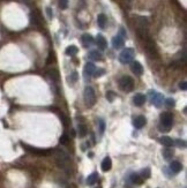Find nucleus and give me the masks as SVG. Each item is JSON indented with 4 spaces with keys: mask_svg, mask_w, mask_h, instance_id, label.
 Instances as JSON below:
<instances>
[{
    "mask_svg": "<svg viewBox=\"0 0 187 188\" xmlns=\"http://www.w3.org/2000/svg\"><path fill=\"white\" fill-rule=\"evenodd\" d=\"M172 124H173V114L170 113V112H164L161 115V127H160V131L169 132L171 129Z\"/></svg>",
    "mask_w": 187,
    "mask_h": 188,
    "instance_id": "1",
    "label": "nucleus"
},
{
    "mask_svg": "<svg viewBox=\"0 0 187 188\" xmlns=\"http://www.w3.org/2000/svg\"><path fill=\"white\" fill-rule=\"evenodd\" d=\"M83 98H84V104L88 107H91L96 104V94H95V90L93 87H87L84 89Z\"/></svg>",
    "mask_w": 187,
    "mask_h": 188,
    "instance_id": "2",
    "label": "nucleus"
},
{
    "mask_svg": "<svg viewBox=\"0 0 187 188\" xmlns=\"http://www.w3.org/2000/svg\"><path fill=\"white\" fill-rule=\"evenodd\" d=\"M134 57H135L134 50H133L132 47H127V49H125L124 51L120 53L119 60L121 63H124V65H128V63H130L133 60H134Z\"/></svg>",
    "mask_w": 187,
    "mask_h": 188,
    "instance_id": "3",
    "label": "nucleus"
},
{
    "mask_svg": "<svg viewBox=\"0 0 187 188\" xmlns=\"http://www.w3.org/2000/svg\"><path fill=\"white\" fill-rule=\"evenodd\" d=\"M119 87L121 90L126 92H130L134 88V81L130 76H123L119 81Z\"/></svg>",
    "mask_w": 187,
    "mask_h": 188,
    "instance_id": "4",
    "label": "nucleus"
},
{
    "mask_svg": "<svg viewBox=\"0 0 187 188\" xmlns=\"http://www.w3.org/2000/svg\"><path fill=\"white\" fill-rule=\"evenodd\" d=\"M22 146H23V149H26L27 151H29L30 154H34V155H37V156H47L52 152L51 149H38V148L27 146V144H23V143H22Z\"/></svg>",
    "mask_w": 187,
    "mask_h": 188,
    "instance_id": "5",
    "label": "nucleus"
},
{
    "mask_svg": "<svg viewBox=\"0 0 187 188\" xmlns=\"http://www.w3.org/2000/svg\"><path fill=\"white\" fill-rule=\"evenodd\" d=\"M56 159H57L58 165L62 168H66L68 164H69V157L65 151H61V150H58L57 154H56Z\"/></svg>",
    "mask_w": 187,
    "mask_h": 188,
    "instance_id": "6",
    "label": "nucleus"
},
{
    "mask_svg": "<svg viewBox=\"0 0 187 188\" xmlns=\"http://www.w3.org/2000/svg\"><path fill=\"white\" fill-rule=\"evenodd\" d=\"M151 104H154L157 107H161L163 102H164V97L163 95L158 94V92H151Z\"/></svg>",
    "mask_w": 187,
    "mask_h": 188,
    "instance_id": "7",
    "label": "nucleus"
},
{
    "mask_svg": "<svg viewBox=\"0 0 187 188\" xmlns=\"http://www.w3.org/2000/svg\"><path fill=\"white\" fill-rule=\"evenodd\" d=\"M95 69H96V66H95L93 63H86V66H84V69H83L84 76L87 78H90L94 75Z\"/></svg>",
    "mask_w": 187,
    "mask_h": 188,
    "instance_id": "8",
    "label": "nucleus"
},
{
    "mask_svg": "<svg viewBox=\"0 0 187 188\" xmlns=\"http://www.w3.org/2000/svg\"><path fill=\"white\" fill-rule=\"evenodd\" d=\"M145 122H147V119H145L143 115H138L134 120H133V126H134L136 129H141L145 125Z\"/></svg>",
    "mask_w": 187,
    "mask_h": 188,
    "instance_id": "9",
    "label": "nucleus"
},
{
    "mask_svg": "<svg viewBox=\"0 0 187 188\" xmlns=\"http://www.w3.org/2000/svg\"><path fill=\"white\" fill-rule=\"evenodd\" d=\"M132 70H133V73L135 75H138V76H141L142 74H143V66L141 65L139 61H133L132 63Z\"/></svg>",
    "mask_w": 187,
    "mask_h": 188,
    "instance_id": "10",
    "label": "nucleus"
},
{
    "mask_svg": "<svg viewBox=\"0 0 187 188\" xmlns=\"http://www.w3.org/2000/svg\"><path fill=\"white\" fill-rule=\"evenodd\" d=\"M125 44V41H124V37H121L120 35H117L116 37H113V39H112V45H113L114 49H121V47L124 46Z\"/></svg>",
    "mask_w": 187,
    "mask_h": 188,
    "instance_id": "11",
    "label": "nucleus"
},
{
    "mask_svg": "<svg viewBox=\"0 0 187 188\" xmlns=\"http://www.w3.org/2000/svg\"><path fill=\"white\" fill-rule=\"evenodd\" d=\"M81 41L83 43V46L84 47H89L90 45L94 44V37L89 34H83L82 37H81Z\"/></svg>",
    "mask_w": 187,
    "mask_h": 188,
    "instance_id": "12",
    "label": "nucleus"
},
{
    "mask_svg": "<svg viewBox=\"0 0 187 188\" xmlns=\"http://www.w3.org/2000/svg\"><path fill=\"white\" fill-rule=\"evenodd\" d=\"M145 100H147V97L142 94H136L134 97H133V103H134L136 106H142V105L145 103Z\"/></svg>",
    "mask_w": 187,
    "mask_h": 188,
    "instance_id": "13",
    "label": "nucleus"
},
{
    "mask_svg": "<svg viewBox=\"0 0 187 188\" xmlns=\"http://www.w3.org/2000/svg\"><path fill=\"white\" fill-rule=\"evenodd\" d=\"M101 167H102V171H103V172L110 171L111 167H112V161H111V158H110V157H105L103 159V162H102Z\"/></svg>",
    "mask_w": 187,
    "mask_h": 188,
    "instance_id": "14",
    "label": "nucleus"
},
{
    "mask_svg": "<svg viewBox=\"0 0 187 188\" xmlns=\"http://www.w3.org/2000/svg\"><path fill=\"white\" fill-rule=\"evenodd\" d=\"M96 44H97V46H98L99 50H105L106 46H108L106 39H105L102 35H98V36H97V38H96Z\"/></svg>",
    "mask_w": 187,
    "mask_h": 188,
    "instance_id": "15",
    "label": "nucleus"
},
{
    "mask_svg": "<svg viewBox=\"0 0 187 188\" xmlns=\"http://www.w3.org/2000/svg\"><path fill=\"white\" fill-rule=\"evenodd\" d=\"M106 22H108L106 15L103 14V13L98 14V16H97V24H98V27L101 28V29H104V28H105V26H106Z\"/></svg>",
    "mask_w": 187,
    "mask_h": 188,
    "instance_id": "16",
    "label": "nucleus"
},
{
    "mask_svg": "<svg viewBox=\"0 0 187 188\" xmlns=\"http://www.w3.org/2000/svg\"><path fill=\"white\" fill-rule=\"evenodd\" d=\"M78 52H79V49L75 45H69L65 50V53H66V56H68V57H74V56L78 54Z\"/></svg>",
    "mask_w": 187,
    "mask_h": 188,
    "instance_id": "17",
    "label": "nucleus"
},
{
    "mask_svg": "<svg viewBox=\"0 0 187 188\" xmlns=\"http://www.w3.org/2000/svg\"><path fill=\"white\" fill-rule=\"evenodd\" d=\"M160 142H161L163 146H165L166 148H170L174 143V141L172 140L171 137H169V136H162L161 139H160Z\"/></svg>",
    "mask_w": 187,
    "mask_h": 188,
    "instance_id": "18",
    "label": "nucleus"
},
{
    "mask_svg": "<svg viewBox=\"0 0 187 188\" xmlns=\"http://www.w3.org/2000/svg\"><path fill=\"white\" fill-rule=\"evenodd\" d=\"M170 170H171L173 173H179L182 170V165L179 162L174 161V162H172L171 164H170Z\"/></svg>",
    "mask_w": 187,
    "mask_h": 188,
    "instance_id": "19",
    "label": "nucleus"
},
{
    "mask_svg": "<svg viewBox=\"0 0 187 188\" xmlns=\"http://www.w3.org/2000/svg\"><path fill=\"white\" fill-rule=\"evenodd\" d=\"M97 180H98V173L97 172L91 173V174L87 178V185L93 186V185H95V183H97Z\"/></svg>",
    "mask_w": 187,
    "mask_h": 188,
    "instance_id": "20",
    "label": "nucleus"
},
{
    "mask_svg": "<svg viewBox=\"0 0 187 188\" xmlns=\"http://www.w3.org/2000/svg\"><path fill=\"white\" fill-rule=\"evenodd\" d=\"M130 181L134 183V185H141V183H143V179H142V177H141L139 173H133L130 175Z\"/></svg>",
    "mask_w": 187,
    "mask_h": 188,
    "instance_id": "21",
    "label": "nucleus"
},
{
    "mask_svg": "<svg viewBox=\"0 0 187 188\" xmlns=\"http://www.w3.org/2000/svg\"><path fill=\"white\" fill-rule=\"evenodd\" d=\"M88 57L90 58V59H93V60H102L103 56H102V53L98 52L97 50H91V51L89 52Z\"/></svg>",
    "mask_w": 187,
    "mask_h": 188,
    "instance_id": "22",
    "label": "nucleus"
},
{
    "mask_svg": "<svg viewBox=\"0 0 187 188\" xmlns=\"http://www.w3.org/2000/svg\"><path fill=\"white\" fill-rule=\"evenodd\" d=\"M79 80V74L78 72H73L69 76H68V83L69 84H75Z\"/></svg>",
    "mask_w": 187,
    "mask_h": 188,
    "instance_id": "23",
    "label": "nucleus"
},
{
    "mask_svg": "<svg viewBox=\"0 0 187 188\" xmlns=\"http://www.w3.org/2000/svg\"><path fill=\"white\" fill-rule=\"evenodd\" d=\"M87 133H88V131H87V127L84 125H79L78 126V134L80 137H84V136L87 135Z\"/></svg>",
    "mask_w": 187,
    "mask_h": 188,
    "instance_id": "24",
    "label": "nucleus"
},
{
    "mask_svg": "<svg viewBox=\"0 0 187 188\" xmlns=\"http://www.w3.org/2000/svg\"><path fill=\"white\" fill-rule=\"evenodd\" d=\"M150 168L149 167H145V168H143L142 171H141L140 175L142 177V179L143 180H145V179H148V178H150Z\"/></svg>",
    "mask_w": 187,
    "mask_h": 188,
    "instance_id": "25",
    "label": "nucleus"
},
{
    "mask_svg": "<svg viewBox=\"0 0 187 188\" xmlns=\"http://www.w3.org/2000/svg\"><path fill=\"white\" fill-rule=\"evenodd\" d=\"M173 150L172 149H170V148H166L165 150L163 151V156H164V158L165 159H171L172 158V156H173Z\"/></svg>",
    "mask_w": 187,
    "mask_h": 188,
    "instance_id": "26",
    "label": "nucleus"
},
{
    "mask_svg": "<svg viewBox=\"0 0 187 188\" xmlns=\"http://www.w3.org/2000/svg\"><path fill=\"white\" fill-rule=\"evenodd\" d=\"M104 74H105V69L104 68H96L95 72H94L93 76H95V78H101V76H103Z\"/></svg>",
    "mask_w": 187,
    "mask_h": 188,
    "instance_id": "27",
    "label": "nucleus"
},
{
    "mask_svg": "<svg viewBox=\"0 0 187 188\" xmlns=\"http://www.w3.org/2000/svg\"><path fill=\"white\" fill-rule=\"evenodd\" d=\"M98 129H99V134L103 135L104 131H105V121L103 119H98Z\"/></svg>",
    "mask_w": 187,
    "mask_h": 188,
    "instance_id": "28",
    "label": "nucleus"
},
{
    "mask_svg": "<svg viewBox=\"0 0 187 188\" xmlns=\"http://www.w3.org/2000/svg\"><path fill=\"white\" fill-rule=\"evenodd\" d=\"M59 142H60V144H67L68 142H69V136L67 135V133L62 134L61 137L59 139Z\"/></svg>",
    "mask_w": 187,
    "mask_h": 188,
    "instance_id": "29",
    "label": "nucleus"
},
{
    "mask_svg": "<svg viewBox=\"0 0 187 188\" xmlns=\"http://www.w3.org/2000/svg\"><path fill=\"white\" fill-rule=\"evenodd\" d=\"M68 7V0H59V8L66 9Z\"/></svg>",
    "mask_w": 187,
    "mask_h": 188,
    "instance_id": "30",
    "label": "nucleus"
},
{
    "mask_svg": "<svg viewBox=\"0 0 187 188\" xmlns=\"http://www.w3.org/2000/svg\"><path fill=\"white\" fill-rule=\"evenodd\" d=\"M117 97V95L114 94V92H112V91H109V92H106V98H108V100L109 102H113V99Z\"/></svg>",
    "mask_w": 187,
    "mask_h": 188,
    "instance_id": "31",
    "label": "nucleus"
},
{
    "mask_svg": "<svg viewBox=\"0 0 187 188\" xmlns=\"http://www.w3.org/2000/svg\"><path fill=\"white\" fill-rule=\"evenodd\" d=\"M165 104L167 107H173L176 105V102H174V99H172V98H166Z\"/></svg>",
    "mask_w": 187,
    "mask_h": 188,
    "instance_id": "32",
    "label": "nucleus"
},
{
    "mask_svg": "<svg viewBox=\"0 0 187 188\" xmlns=\"http://www.w3.org/2000/svg\"><path fill=\"white\" fill-rule=\"evenodd\" d=\"M59 118H60V120L62 121V124H64L65 126L69 125V119H68V118L65 114H60V117H59Z\"/></svg>",
    "mask_w": 187,
    "mask_h": 188,
    "instance_id": "33",
    "label": "nucleus"
},
{
    "mask_svg": "<svg viewBox=\"0 0 187 188\" xmlns=\"http://www.w3.org/2000/svg\"><path fill=\"white\" fill-rule=\"evenodd\" d=\"M176 143L179 148H186V142L182 141V140H177Z\"/></svg>",
    "mask_w": 187,
    "mask_h": 188,
    "instance_id": "34",
    "label": "nucleus"
},
{
    "mask_svg": "<svg viewBox=\"0 0 187 188\" xmlns=\"http://www.w3.org/2000/svg\"><path fill=\"white\" fill-rule=\"evenodd\" d=\"M179 88L182 89V90H184V91H185V90H186V89H187V83H186V81H182V82H180V83H179Z\"/></svg>",
    "mask_w": 187,
    "mask_h": 188,
    "instance_id": "35",
    "label": "nucleus"
},
{
    "mask_svg": "<svg viewBox=\"0 0 187 188\" xmlns=\"http://www.w3.org/2000/svg\"><path fill=\"white\" fill-rule=\"evenodd\" d=\"M46 13H47V15H49V17H50V19H52V17H53V12H52L51 7H47V8H46Z\"/></svg>",
    "mask_w": 187,
    "mask_h": 188,
    "instance_id": "36",
    "label": "nucleus"
},
{
    "mask_svg": "<svg viewBox=\"0 0 187 188\" xmlns=\"http://www.w3.org/2000/svg\"><path fill=\"white\" fill-rule=\"evenodd\" d=\"M97 188H102V187H97Z\"/></svg>",
    "mask_w": 187,
    "mask_h": 188,
    "instance_id": "37",
    "label": "nucleus"
}]
</instances>
